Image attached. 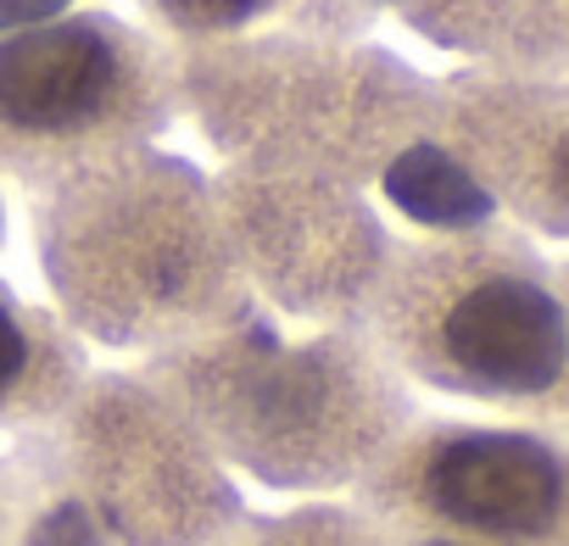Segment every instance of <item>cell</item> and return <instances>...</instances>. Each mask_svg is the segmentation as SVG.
Returning a JSON list of instances; mask_svg holds the SVG:
<instances>
[{"mask_svg": "<svg viewBox=\"0 0 569 546\" xmlns=\"http://www.w3.org/2000/svg\"><path fill=\"white\" fill-rule=\"evenodd\" d=\"M375 324L413 380L552 418L569 374V313L552 262L508 229H452L386 262Z\"/></svg>", "mask_w": 569, "mask_h": 546, "instance_id": "obj_1", "label": "cell"}, {"mask_svg": "<svg viewBox=\"0 0 569 546\" xmlns=\"http://www.w3.org/2000/svg\"><path fill=\"white\" fill-rule=\"evenodd\" d=\"M369 513L452 546H569V429L402 424L363 468Z\"/></svg>", "mask_w": 569, "mask_h": 546, "instance_id": "obj_2", "label": "cell"}, {"mask_svg": "<svg viewBox=\"0 0 569 546\" xmlns=\"http://www.w3.org/2000/svg\"><path fill=\"white\" fill-rule=\"evenodd\" d=\"M162 51L107 18L0 40V162L29 173L101 168L162 123Z\"/></svg>", "mask_w": 569, "mask_h": 546, "instance_id": "obj_3", "label": "cell"}, {"mask_svg": "<svg viewBox=\"0 0 569 546\" xmlns=\"http://www.w3.org/2000/svg\"><path fill=\"white\" fill-rule=\"evenodd\" d=\"M441 112L491 201L569 234V73H469Z\"/></svg>", "mask_w": 569, "mask_h": 546, "instance_id": "obj_4", "label": "cell"}, {"mask_svg": "<svg viewBox=\"0 0 569 546\" xmlns=\"http://www.w3.org/2000/svg\"><path fill=\"white\" fill-rule=\"evenodd\" d=\"M73 341L29 302L0 285V424L46 418L73 396Z\"/></svg>", "mask_w": 569, "mask_h": 546, "instance_id": "obj_5", "label": "cell"}, {"mask_svg": "<svg viewBox=\"0 0 569 546\" xmlns=\"http://www.w3.org/2000/svg\"><path fill=\"white\" fill-rule=\"evenodd\" d=\"M386 190H391V201L408 212V218H419V223H430V229H480V223H491V195L480 190V179L447 151V145H408L397 162H391V173H386Z\"/></svg>", "mask_w": 569, "mask_h": 546, "instance_id": "obj_6", "label": "cell"}, {"mask_svg": "<svg viewBox=\"0 0 569 546\" xmlns=\"http://www.w3.org/2000/svg\"><path fill=\"white\" fill-rule=\"evenodd\" d=\"M480 51L525 68H569V0H508V18L486 29Z\"/></svg>", "mask_w": 569, "mask_h": 546, "instance_id": "obj_7", "label": "cell"}, {"mask_svg": "<svg viewBox=\"0 0 569 546\" xmlns=\"http://www.w3.org/2000/svg\"><path fill=\"white\" fill-rule=\"evenodd\" d=\"M257 546H413V540L397 535L391 524H380L375 513H369V518H336V513H325V518L284 524V529H273V535L257 540Z\"/></svg>", "mask_w": 569, "mask_h": 546, "instance_id": "obj_8", "label": "cell"}, {"mask_svg": "<svg viewBox=\"0 0 569 546\" xmlns=\"http://www.w3.org/2000/svg\"><path fill=\"white\" fill-rule=\"evenodd\" d=\"M157 7L179 29H229V23L257 18L262 7H273V0H157Z\"/></svg>", "mask_w": 569, "mask_h": 546, "instance_id": "obj_9", "label": "cell"}, {"mask_svg": "<svg viewBox=\"0 0 569 546\" xmlns=\"http://www.w3.org/2000/svg\"><path fill=\"white\" fill-rule=\"evenodd\" d=\"M552 273H558V291H563V313H569V256H563ZM552 418L569 429V374H563V391H558V407H552Z\"/></svg>", "mask_w": 569, "mask_h": 546, "instance_id": "obj_10", "label": "cell"}, {"mask_svg": "<svg viewBox=\"0 0 569 546\" xmlns=\"http://www.w3.org/2000/svg\"><path fill=\"white\" fill-rule=\"evenodd\" d=\"M7 518L12 513H7V485H0V540H7Z\"/></svg>", "mask_w": 569, "mask_h": 546, "instance_id": "obj_11", "label": "cell"}]
</instances>
